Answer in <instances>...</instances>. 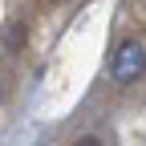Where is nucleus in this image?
I'll list each match as a JSON object with an SVG mask.
<instances>
[{"label": "nucleus", "instance_id": "nucleus-1", "mask_svg": "<svg viewBox=\"0 0 146 146\" xmlns=\"http://www.w3.org/2000/svg\"><path fill=\"white\" fill-rule=\"evenodd\" d=\"M146 73V41L138 36H126V41L114 49V61H110V77L118 85H130Z\"/></svg>", "mask_w": 146, "mask_h": 146}, {"label": "nucleus", "instance_id": "nucleus-2", "mask_svg": "<svg viewBox=\"0 0 146 146\" xmlns=\"http://www.w3.org/2000/svg\"><path fill=\"white\" fill-rule=\"evenodd\" d=\"M73 146H106V142H102V138H98V134H81V138H77V142H73Z\"/></svg>", "mask_w": 146, "mask_h": 146}]
</instances>
